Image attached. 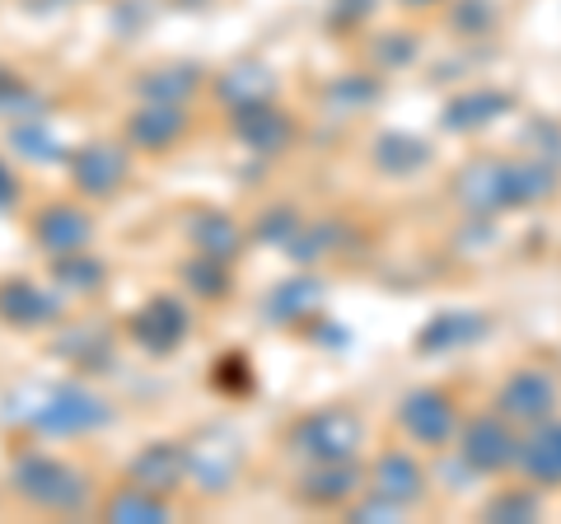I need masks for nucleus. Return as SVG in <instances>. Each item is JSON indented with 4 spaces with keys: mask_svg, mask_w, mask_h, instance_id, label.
I'll use <instances>...</instances> for the list:
<instances>
[{
    "mask_svg": "<svg viewBox=\"0 0 561 524\" xmlns=\"http://www.w3.org/2000/svg\"><path fill=\"white\" fill-rule=\"evenodd\" d=\"M5 422L43 441H76V435L113 426V403L80 379H47L5 394Z\"/></svg>",
    "mask_w": 561,
    "mask_h": 524,
    "instance_id": "1",
    "label": "nucleus"
},
{
    "mask_svg": "<svg viewBox=\"0 0 561 524\" xmlns=\"http://www.w3.org/2000/svg\"><path fill=\"white\" fill-rule=\"evenodd\" d=\"M10 492L43 515H84L94 501V478L61 454L20 449L10 459Z\"/></svg>",
    "mask_w": 561,
    "mask_h": 524,
    "instance_id": "2",
    "label": "nucleus"
},
{
    "mask_svg": "<svg viewBox=\"0 0 561 524\" xmlns=\"http://www.w3.org/2000/svg\"><path fill=\"white\" fill-rule=\"evenodd\" d=\"M286 441L309 464H346L365 445V422L351 408H319V412H305L286 431Z\"/></svg>",
    "mask_w": 561,
    "mask_h": 524,
    "instance_id": "3",
    "label": "nucleus"
},
{
    "mask_svg": "<svg viewBox=\"0 0 561 524\" xmlns=\"http://www.w3.org/2000/svg\"><path fill=\"white\" fill-rule=\"evenodd\" d=\"M243 468V435L234 426H206L187 441V482L202 497H225Z\"/></svg>",
    "mask_w": 561,
    "mask_h": 524,
    "instance_id": "4",
    "label": "nucleus"
},
{
    "mask_svg": "<svg viewBox=\"0 0 561 524\" xmlns=\"http://www.w3.org/2000/svg\"><path fill=\"white\" fill-rule=\"evenodd\" d=\"M66 169H70V187H76L84 202H108L131 179V146L127 141H84L70 150Z\"/></svg>",
    "mask_w": 561,
    "mask_h": 524,
    "instance_id": "5",
    "label": "nucleus"
},
{
    "mask_svg": "<svg viewBox=\"0 0 561 524\" xmlns=\"http://www.w3.org/2000/svg\"><path fill=\"white\" fill-rule=\"evenodd\" d=\"M187 333H192L187 305L179 300V295H169V291H154L146 305L131 309V319H127V338L154 361L179 352V346L187 342Z\"/></svg>",
    "mask_w": 561,
    "mask_h": 524,
    "instance_id": "6",
    "label": "nucleus"
},
{
    "mask_svg": "<svg viewBox=\"0 0 561 524\" xmlns=\"http://www.w3.org/2000/svg\"><path fill=\"white\" fill-rule=\"evenodd\" d=\"M192 132V113L187 103H140L122 122V141L136 155H164Z\"/></svg>",
    "mask_w": 561,
    "mask_h": 524,
    "instance_id": "7",
    "label": "nucleus"
},
{
    "mask_svg": "<svg viewBox=\"0 0 561 524\" xmlns=\"http://www.w3.org/2000/svg\"><path fill=\"white\" fill-rule=\"evenodd\" d=\"M28 235H33V243H38L47 258L76 253V249H90V239H94V216L84 212L80 202H47V206H38V212H33Z\"/></svg>",
    "mask_w": 561,
    "mask_h": 524,
    "instance_id": "8",
    "label": "nucleus"
},
{
    "mask_svg": "<svg viewBox=\"0 0 561 524\" xmlns=\"http://www.w3.org/2000/svg\"><path fill=\"white\" fill-rule=\"evenodd\" d=\"M398 426L412 435L416 445H445L454 431H459V412H454V398L445 389H412L398 403Z\"/></svg>",
    "mask_w": 561,
    "mask_h": 524,
    "instance_id": "9",
    "label": "nucleus"
},
{
    "mask_svg": "<svg viewBox=\"0 0 561 524\" xmlns=\"http://www.w3.org/2000/svg\"><path fill=\"white\" fill-rule=\"evenodd\" d=\"M230 136L253 150V155H280L290 141H295V117L280 109L276 99L267 103H249V109H234L230 113Z\"/></svg>",
    "mask_w": 561,
    "mask_h": 524,
    "instance_id": "10",
    "label": "nucleus"
},
{
    "mask_svg": "<svg viewBox=\"0 0 561 524\" xmlns=\"http://www.w3.org/2000/svg\"><path fill=\"white\" fill-rule=\"evenodd\" d=\"M61 291H47L28 276H5L0 282V323L5 328H51L61 323Z\"/></svg>",
    "mask_w": 561,
    "mask_h": 524,
    "instance_id": "11",
    "label": "nucleus"
},
{
    "mask_svg": "<svg viewBox=\"0 0 561 524\" xmlns=\"http://www.w3.org/2000/svg\"><path fill=\"white\" fill-rule=\"evenodd\" d=\"M127 482L173 497L187 482V441H146L127 459Z\"/></svg>",
    "mask_w": 561,
    "mask_h": 524,
    "instance_id": "12",
    "label": "nucleus"
},
{
    "mask_svg": "<svg viewBox=\"0 0 561 524\" xmlns=\"http://www.w3.org/2000/svg\"><path fill=\"white\" fill-rule=\"evenodd\" d=\"M276 94H280V80L272 66H262V61H234L210 80V99H216L225 113L249 109V103H267Z\"/></svg>",
    "mask_w": 561,
    "mask_h": 524,
    "instance_id": "13",
    "label": "nucleus"
},
{
    "mask_svg": "<svg viewBox=\"0 0 561 524\" xmlns=\"http://www.w3.org/2000/svg\"><path fill=\"white\" fill-rule=\"evenodd\" d=\"M459 454H463L468 468H478V474H501L505 464L519 459V445H515V435L501 417H478V422L463 426Z\"/></svg>",
    "mask_w": 561,
    "mask_h": 524,
    "instance_id": "14",
    "label": "nucleus"
},
{
    "mask_svg": "<svg viewBox=\"0 0 561 524\" xmlns=\"http://www.w3.org/2000/svg\"><path fill=\"white\" fill-rule=\"evenodd\" d=\"M202 84H206V71L197 61H160V66H146L131 90L140 103H192Z\"/></svg>",
    "mask_w": 561,
    "mask_h": 524,
    "instance_id": "15",
    "label": "nucleus"
},
{
    "mask_svg": "<svg viewBox=\"0 0 561 524\" xmlns=\"http://www.w3.org/2000/svg\"><path fill=\"white\" fill-rule=\"evenodd\" d=\"M47 352L66 365H76V371L103 375L113 365V333L99 323H76V328H61V333L47 342Z\"/></svg>",
    "mask_w": 561,
    "mask_h": 524,
    "instance_id": "16",
    "label": "nucleus"
},
{
    "mask_svg": "<svg viewBox=\"0 0 561 524\" xmlns=\"http://www.w3.org/2000/svg\"><path fill=\"white\" fill-rule=\"evenodd\" d=\"M183 230H187L192 253H206V258H220V262H234L243 253L239 220L225 216V212H210V206H192Z\"/></svg>",
    "mask_w": 561,
    "mask_h": 524,
    "instance_id": "17",
    "label": "nucleus"
},
{
    "mask_svg": "<svg viewBox=\"0 0 561 524\" xmlns=\"http://www.w3.org/2000/svg\"><path fill=\"white\" fill-rule=\"evenodd\" d=\"M370 492L389 497L393 505H412L426 492V474H421V464L408 449H383L370 468Z\"/></svg>",
    "mask_w": 561,
    "mask_h": 524,
    "instance_id": "18",
    "label": "nucleus"
},
{
    "mask_svg": "<svg viewBox=\"0 0 561 524\" xmlns=\"http://www.w3.org/2000/svg\"><path fill=\"white\" fill-rule=\"evenodd\" d=\"M496 403H501V417H515V422H542L557 403V384L542 371H519L501 389Z\"/></svg>",
    "mask_w": 561,
    "mask_h": 524,
    "instance_id": "19",
    "label": "nucleus"
},
{
    "mask_svg": "<svg viewBox=\"0 0 561 524\" xmlns=\"http://www.w3.org/2000/svg\"><path fill=\"white\" fill-rule=\"evenodd\" d=\"M360 464L356 459H346V464H313L309 474L300 478V501L309 505H342L360 492Z\"/></svg>",
    "mask_w": 561,
    "mask_h": 524,
    "instance_id": "20",
    "label": "nucleus"
},
{
    "mask_svg": "<svg viewBox=\"0 0 561 524\" xmlns=\"http://www.w3.org/2000/svg\"><path fill=\"white\" fill-rule=\"evenodd\" d=\"M99 515L108 520V524H164V520H173L169 497L146 492V487H136V482H122L117 492L103 501Z\"/></svg>",
    "mask_w": 561,
    "mask_h": 524,
    "instance_id": "21",
    "label": "nucleus"
},
{
    "mask_svg": "<svg viewBox=\"0 0 561 524\" xmlns=\"http://www.w3.org/2000/svg\"><path fill=\"white\" fill-rule=\"evenodd\" d=\"M51 286L61 295H99L108 286V267H103V258L90 253V249H76V253H57L51 258Z\"/></svg>",
    "mask_w": 561,
    "mask_h": 524,
    "instance_id": "22",
    "label": "nucleus"
},
{
    "mask_svg": "<svg viewBox=\"0 0 561 524\" xmlns=\"http://www.w3.org/2000/svg\"><path fill=\"white\" fill-rule=\"evenodd\" d=\"M323 300V282H313V276H290V282L272 286L267 295V319L272 323H300L309 319L313 309Z\"/></svg>",
    "mask_w": 561,
    "mask_h": 524,
    "instance_id": "23",
    "label": "nucleus"
},
{
    "mask_svg": "<svg viewBox=\"0 0 561 524\" xmlns=\"http://www.w3.org/2000/svg\"><path fill=\"white\" fill-rule=\"evenodd\" d=\"M234 262H220V258H206V253H192L183 262V286L197 295V300H210V305H220V300H230V291H234V276H230Z\"/></svg>",
    "mask_w": 561,
    "mask_h": 524,
    "instance_id": "24",
    "label": "nucleus"
},
{
    "mask_svg": "<svg viewBox=\"0 0 561 524\" xmlns=\"http://www.w3.org/2000/svg\"><path fill=\"white\" fill-rule=\"evenodd\" d=\"M10 146L28 164H66L70 160L66 141L47 127V122H14V127H10Z\"/></svg>",
    "mask_w": 561,
    "mask_h": 524,
    "instance_id": "25",
    "label": "nucleus"
},
{
    "mask_svg": "<svg viewBox=\"0 0 561 524\" xmlns=\"http://www.w3.org/2000/svg\"><path fill=\"white\" fill-rule=\"evenodd\" d=\"M519 464L534 482H561V422H548L519 445Z\"/></svg>",
    "mask_w": 561,
    "mask_h": 524,
    "instance_id": "26",
    "label": "nucleus"
},
{
    "mask_svg": "<svg viewBox=\"0 0 561 524\" xmlns=\"http://www.w3.org/2000/svg\"><path fill=\"white\" fill-rule=\"evenodd\" d=\"M505 109H511V99L496 94V90L463 94V99H454L445 109V127L449 132H478V127H486V122H496Z\"/></svg>",
    "mask_w": 561,
    "mask_h": 524,
    "instance_id": "27",
    "label": "nucleus"
},
{
    "mask_svg": "<svg viewBox=\"0 0 561 524\" xmlns=\"http://www.w3.org/2000/svg\"><path fill=\"white\" fill-rule=\"evenodd\" d=\"M482 319L478 314H440V319L426 323V333H421V352H449V346H463L478 338Z\"/></svg>",
    "mask_w": 561,
    "mask_h": 524,
    "instance_id": "28",
    "label": "nucleus"
},
{
    "mask_svg": "<svg viewBox=\"0 0 561 524\" xmlns=\"http://www.w3.org/2000/svg\"><path fill=\"white\" fill-rule=\"evenodd\" d=\"M337 239H342V225L337 220H300V230L290 235V243H286V253L295 258V262H319V258H328L332 249H337Z\"/></svg>",
    "mask_w": 561,
    "mask_h": 524,
    "instance_id": "29",
    "label": "nucleus"
},
{
    "mask_svg": "<svg viewBox=\"0 0 561 524\" xmlns=\"http://www.w3.org/2000/svg\"><path fill=\"white\" fill-rule=\"evenodd\" d=\"M328 109L332 113H365V109H370V103L379 99V80L375 76H342V80H332L328 84Z\"/></svg>",
    "mask_w": 561,
    "mask_h": 524,
    "instance_id": "30",
    "label": "nucleus"
},
{
    "mask_svg": "<svg viewBox=\"0 0 561 524\" xmlns=\"http://www.w3.org/2000/svg\"><path fill=\"white\" fill-rule=\"evenodd\" d=\"M375 160L383 173H412L431 160V150L416 141V136H379V146H375Z\"/></svg>",
    "mask_w": 561,
    "mask_h": 524,
    "instance_id": "31",
    "label": "nucleus"
},
{
    "mask_svg": "<svg viewBox=\"0 0 561 524\" xmlns=\"http://www.w3.org/2000/svg\"><path fill=\"white\" fill-rule=\"evenodd\" d=\"M295 230H300V216H295L290 206H267V212L249 225V235L257 243H267V249H286Z\"/></svg>",
    "mask_w": 561,
    "mask_h": 524,
    "instance_id": "32",
    "label": "nucleus"
},
{
    "mask_svg": "<svg viewBox=\"0 0 561 524\" xmlns=\"http://www.w3.org/2000/svg\"><path fill=\"white\" fill-rule=\"evenodd\" d=\"M210 384H216L220 394H230V398H243V394L253 389V365H249V356H243V352H225L216 361V371H210Z\"/></svg>",
    "mask_w": 561,
    "mask_h": 524,
    "instance_id": "33",
    "label": "nucleus"
},
{
    "mask_svg": "<svg viewBox=\"0 0 561 524\" xmlns=\"http://www.w3.org/2000/svg\"><path fill=\"white\" fill-rule=\"evenodd\" d=\"M370 10H375V0H332V24H337V29L360 24Z\"/></svg>",
    "mask_w": 561,
    "mask_h": 524,
    "instance_id": "34",
    "label": "nucleus"
},
{
    "mask_svg": "<svg viewBox=\"0 0 561 524\" xmlns=\"http://www.w3.org/2000/svg\"><path fill=\"white\" fill-rule=\"evenodd\" d=\"M491 520H496V515H505V520H511V515H519V520H529L534 515V497H501L496 505H491V511H486Z\"/></svg>",
    "mask_w": 561,
    "mask_h": 524,
    "instance_id": "35",
    "label": "nucleus"
},
{
    "mask_svg": "<svg viewBox=\"0 0 561 524\" xmlns=\"http://www.w3.org/2000/svg\"><path fill=\"white\" fill-rule=\"evenodd\" d=\"M412 52H416L412 38H383V43H379V61L402 66V61H412Z\"/></svg>",
    "mask_w": 561,
    "mask_h": 524,
    "instance_id": "36",
    "label": "nucleus"
},
{
    "mask_svg": "<svg viewBox=\"0 0 561 524\" xmlns=\"http://www.w3.org/2000/svg\"><path fill=\"white\" fill-rule=\"evenodd\" d=\"M482 20H491L486 0H463V5H459V29H478Z\"/></svg>",
    "mask_w": 561,
    "mask_h": 524,
    "instance_id": "37",
    "label": "nucleus"
},
{
    "mask_svg": "<svg viewBox=\"0 0 561 524\" xmlns=\"http://www.w3.org/2000/svg\"><path fill=\"white\" fill-rule=\"evenodd\" d=\"M20 202V183H14V173H10V164L0 160V212H10V206Z\"/></svg>",
    "mask_w": 561,
    "mask_h": 524,
    "instance_id": "38",
    "label": "nucleus"
},
{
    "mask_svg": "<svg viewBox=\"0 0 561 524\" xmlns=\"http://www.w3.org/2000/svg\"><path fill=\"white\" fill-rule=\"evenodd\" d=\"M398 5H408V10H431V5H445V0H398Z\"/></svg>",
    "mask_w": 561,
    "mask_h": 524,
    "instance_id": "39",
    "label": "nucleus"
},
{
    "mask_svg": "<svg viewBox=\"0 0 561 524\" xmlns=\"http://www.w3.org/2000/svg\"><path fill=\"white\" fill-rule=\"evenodd\" d=\"M47 5H76V0H47Z\"/></svg>",
    "mask_w": 561,
    "mask_h": 524,
    "instance_id": "40",
    "label": "nucleus"
}]
</instances>
